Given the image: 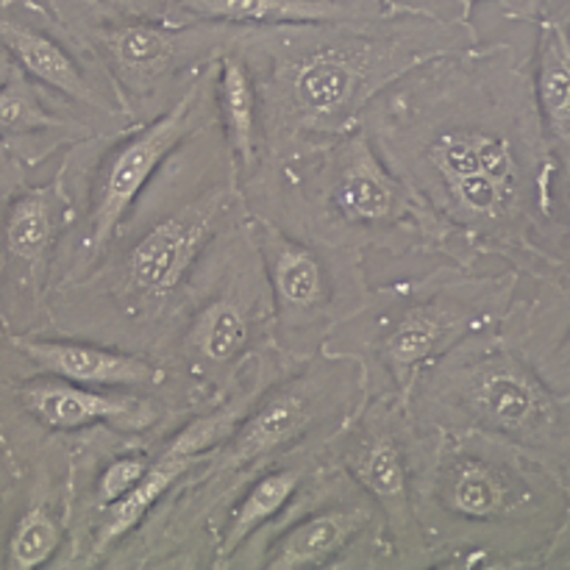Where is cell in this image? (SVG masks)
Listing matches in <instances>:
<instances>
[{
    "instance_id": "obj_1",
    "label": "cell",
    "mask_w": 570,
    "mask_h": 570,
    "mask_svg": "<svg viewBox=\"0 0 570 570\" xmlns=\"http://www.w3.org/2000/svg\"><path fill=\"white\" fill-rule=\"evenodd\" d=\"M360 126L449 228V262L476 267L493 256L532 282H568V178L546 139L529 61L510 42L423 61Z\"/></svg>"
},
{
    "instance_id": "obj_2",
    "label": "cell",
    "mask_w": 570,
    "mask_h": 570,
    "mask_svg": "<svg viewBox=\"0 0 570 570\" xmlns=\"http://www.w3.org/2000/svg\"><path fill=\"white\" fill-rule=\"evenodd\" d=\"M245 217L232 154L209 122L159 167L95 265L53 289L48 332L150 356L209 245Z\"/></svg>"
},
{
    "instance_id": "obj_3",
    "label": "cell",
    "mask_w": 570,
    "mask_h": 570,
    "mask_svg": "<svg viewBox=\"0 0 570 570\" xmlns=\"http://www.w3.org/2000/svg\"><path fill=\"white\" fill-rule=\"evenodd\" d=\"M476 42L473 22L384 11L371 20L245 28L234 50L254 78L267 154H278L354 131L390 83Z\"/></svg>"
},
{
    "instance_id": "obj_4",
    "label": "cell",
    "mask_w": 570,
    "mask_h": 570,
    "mask_svg": "<svg viewBox=\"0 0 570 570\" xmlns=\"http://www.w3.org/2000/svg\"><path fill=\"white\" fill-rule=\"evenodd\" d=\"M412 507L429 568H570V479L499 438L417 429Z\"/></svg>"
},
{
    "instance_id": "obj_5",
    "label": "cell",
    "mask_w": 570,
    "mask_h": 570,
    "mask_svg": "<svg viewBox=\"0 0 570 570\" xmlns=\"http://www.w3.org/2000/svg\"><path fill=\"white\" fill-rule=\"evenodd\" d=\"M354 362H293L245 410L223 443L200 454L154 515L106 562V570H198L212 566L223 510L254 473L309 443H328L362 404Z\"/></svg>"
},
{
    "instance_id": "obj_6",
    "label": "cell",
    "mask_w": 570,
    "mask_h": 570,
    "mask_svg": "<svg viewBox=\"0 0 570 570\" xmlns=\"http://www.w3.org/2000/svg\"><path fill=\"white\" fill-rule=\"evenodd\" d=\"M248 215L326 245L451 259L440 217L390 170L360 128L267 154L243 184Z\"/></svg>"
},
{
    "instance_id": "obj_7",
    "label": "cell",
    "mask_w": 570,
    "mask_h": 570,
    "mask_svg": "<svg viewBox=\"0 0 570 570\" xmlns=\"http://www.w3.org/2000/svg\"><path fill=\"white\" fill-rule=\"evenodd\" d=\"M521 273H479L454 262L371 289L367 304L323 343V356L354 362L362 393L406 401L417 373L471 334L504 321Z\"/></svg>"
},
{
    "instance_id": "obj_8",
    "label": "cell",
    "mask_w": 570,
    "mask_h": 570,
    "mask_svg": "<svg viewBox=\"0 0 570 570\" xmlns=\"http://www.w3.org/2000/svg\"><path fill=\"white\" fill-rule=\"evenodd\" d=\"M406 412L417 429L490 434L570 479V393L546 379L504 321L417 373Z\"/></svg>"
},
{
    "instance_id": "obj_9",
    "label": "cell",
    "mask_w": 570,
    "mask_h": 570,
    "mask_svg": "<svg viewBox=\"0 0 570 570\" xmlns=\"http://www.w3.org/2000/svg\"><path fill=\"white\" fill-rule=\"evenodd\" d=\"M282 351L248 217L220 234L189 276L150 360L200 404L226 399Z\"/></svg>"
},
{
    "instance_id": "obj_10",
    "label": "cell",
    "mask_w": 570,
    "mask_h": 570,
    "mask_svg": "<svg viewBox=\"0 0 570 570\" xmlns=\"http://www.w3.org/2000/svg\"><path fill=\"white\" fill-rule=\"evenodd\" d=\"M215 72L217 59L198 72L165 115L120 131L92 134L65 150L53 173L72 206L61 282L83 276L95 265L159 167L193 134L215 122Z\"/></svg>"
},
{
    "instance_id": "obj_11",
    "label": "cell",
    "mask_w": 570,
    "mask_h": 570,
    "mask_svg": "<svg viewBox=\"0 0 570 570\" xmlns=\"http://www.w3.org/2000/svg\"><path fill=\"white\" fill-rule=\"evenodd\" d=\"M61 26L92 53L131 122L165 115L209 61L245 28L223 22H170L134 14L104 0H48Z\"/></svg>"
},
{
    "instance_id": "obj_12",
    "label": "cell",
    "mask_w": 570,
    "mask_h": 570,
    "mask_svg": "<svg viewBox=\"0 0 570 570\" xmlns=\"http://www.w3.org/2000/svg\"><path fill=\"white\" fill-rule=\"evenodd\" d=\"M223 570H393L382 512L323 462L293 504L245 540Z\"/></svg>"
},
{
    "instance_id": "obj_13",
    "label": "cell",
    "mask_w": 570,
    "mask_h": 570,
    "mask_svg": "<svg viewBox=\"0 0 570 570\" xmlns=\"http://www.w3.org/2000/svg\"><path fill=\"white\" fill-rule=\"evenodd\" d=\"M248 228L271 284L276 348L293 362L312 360L371 298L365 254L295 237L254 215Z\"/></svg>"
},
{
    "instance_id": "obj_14",
    "label": "cell",
    "mask_w": 570,
    "mask_h": 570,
    "mask_svg": "<svg viewBox=\"0 0 570 570\" xmlns=\"http://www.w3.org/2000/svg\"><path fill=\"white\" fill-rule=\"evenodd\" d=\"M200 401L187 390H100L61 379H0V456L9 476L50 440H70L95 426L120 432L176 429Z\"/></svg>"
},
{
    "instance_id": "obj_15",
    "label": "cell",
    "mask_w": 570,
    "mask_h": 570,
    "mask_svg": "<svg viewBox=\"0 0 570 570\" xmlns=\"http://www.w3.org/2000/svg\"><path fill=\"white\" fill-rule=\"evenodd\" d=\"M415 443L417 426L406 412V401L399 395H367L323 449V462L340 468L382 512L393 546V570L432 566L412 507Z\"/></svg>"
},
{
    "instance_id": "obj_16",
    "label": "cell",
    "mask_w": 570,
    "mask_h": 570,
    "mask_svg": "<svg viewBox=\"0 0 570 570\" xmlns=\"http://www.w3.org/2000/svg\"><path fill=\"white\" fill-rule=\"evenodd\" d=\"M72 206L59 178L22 184L0 200V328H48L50 295L65 276Z\"/></svg>"
},
{
    "instance_id": "obj_17",
    "label": "cell",
    "mask_w": 570,
    "mask_h": 570,
    "mask_svg": "<svg viewBox=\"0 0 570 570\" xmlns=\"http://www.w3.org/2000/svg\"><path fill=\"white\" fill-rule=\"evenodd\" d=\"M0 48L31 81L70 104L95 134L131 126L92 53L39 0H0Z\"/></svg>"
},
{
    "instance_id": "obj_18",
    "label": "cell",
    "mask_w": 570,
    "mask_h": 570,
    "mask_svg": "<svg viewBox=\"0 0 570 570\" xmlns=\"http://www.w3.org/2000/svg\"><path fill=\"white\" fill-rule=\"evenodd\" d=\"M70 543V443L50 440L0 493V570H61Z\"/></svg>"
},
{
    "instance_id": "obj_19",
    "label": "cell",
    "mask_w": 570,
    "mask_h": 570,
    "mask_svg": "<svg viewBox=\"0 0 570 570\" xmlns=\"http://www.w3.org/2000/svg\"><path fill=\"white\" fill-rule=\"evenodd\" d=\"M37 376L100 390L161 393V390L181 387L150 356L128 354V351L89 343V340L65 337V334L48 332V328L26 334H11L0 328V379Z\"/></svg>"
},
{
    "instance_id": "obj_20",
    "label": "cell",
    "mask_w": 570,
    "mask_h": 570,
    "mask_svg": "<svg viewBox=\"0 0 570 570\" xmlns=\"http://www.w3.org/2000/svg\"><path fill=\"white\" fill-rule=\"evenodd\" d=\"M92 134L95 128L70 104L11 65L0 83V142L20 165L39 167Z\"/></svg>"
},
{
    "instance_id": "obj_21",
    "label": "cell",
    "mask_w": 570,
    "mask_h": 570,
    "mask_svg": "<svg viewBox=\"0 0 570 570\" xmlns=\"http://www.w3.org/2000/svg\"><path fill=\"white\" fill-rule=\"evenodd\" d=\"M326 443H309L289 454L278 456L271 465L248 479L237 490L228 507L223 510L220 523L215 529V551H212V570H223L228 557L239 549L259 529L276 521L284 510L304 490L312 473L323 465Z\"/></svg>"
},
{
    "instance_id": "obj_22",
    "label": "cell",
    "mask_w": 570,
    "mask_h": 570,
    "mask_svg": "<svg viewBox=\"0 0 570 570\" xmlns=\"http://www.w3.org/2000/svg\"><path fill=\"white\" fill-rule=\"evenodd\" d=\"M379 14H384L379 0H167L165 20L265 28L371 20Z\"/></svg>"
},
{
    "instance_id": "obj_23",
    "label": "cell",
    "mask_w": 570,
    "mask_h": 570,
    "mask_svg": "<svg viewBox=\"0 0 570 570\" xmlns=\"http://www.w3.org/2000/svg\"><path fill=\"white\" fill-rule=\"evenodd\" d=\"M534 28L538 45L529 67L534 100L562 176L570 178V6L540 17Z\"/></svg>"
},
{
    "instance_id": "obj_24",
    "label": "cell",
    "mask_w": 570,
    "mask_h": 570,
    "mask_svg": "<svg viewBox=\"0 0 570 570\" xmlns=\"http://www.w3.org/2000/svg\"><path fill=\"white\" fill-rule=\"evenodd\" d=\"M215 122L220 128L226 148L232 154L234 173H237L239 193L243 184L259 170L267 154L265 137H262L259 100H256L254 78L243 56L232 48L217 56L215 72Z\"/></svg>"
},
{
    "instance_id": "obj_25",
    "label": "cell",
    "mask_w": 570,
    "mask_h": 570,
    "mask_svg": "<svg viewBox=\"0 0 570 570\" xmlns=\"http://www.w3.org/2000/svg\"><path fill=\"white\" fill-rule=\"evenodd\" d=\"M479 3H482V0H456V6H460L465 20H473V9H476ZM495 3L501 6L507 20L529 22V26H534V22H538L540 17L549 14V11L570 6V0H495Z\"/></svg>"
},
{
    "instance_id": "obj_26",
    "label": "cell",
    "mask_w": 570,
    "mask_h": 570,
    "mask_svg": "<svg viewBox=\"0 0 570 570\" xmlns=\"http://www.w3.org/2000/svg\"><path fill=\"white\" fill-rule=\"evenodd\" d=\"M390 14H421L445 22H473L465 20L456 0H379Z\"/></svg>"
},
{
    "instance_id": "obj_27",
    "label": "cell",
    "mask_w": 570,
    "mask_h": 570,
    "mask_svg": "<svg viewBox=\"0 0 570 570\" xmlns=\"http://www.w3.org/2000/svg\"><path fill=\"white\" fill-rule=\"evenodd\" d=\"M22 184H28V167L20 165V161L3 148V142H0V200H6L11 193H17Z\"/></svg>"
},
{
    "instance_id": "obj_28",
    "label": "cell",
    "mask_w": 570,
    "mask_h": 570,
    "mask_svg": "<svg viewBox=\"0 0 570 570\" xmlns=\"http://www.w3.org/2000/svg\"><path fill=\"white\" fill-rule=\"evenodd\" d=\"M104 3L115 6V9H122V11H134V14L161 17V20H165V11H167V0H104Z\"/></svg>"
},
{
    "instance_id": "obj_29",
    "label": "cell",
    "mask_w": 570,
    "mask_h": 570,
    "mask_svg": "<svg viewBox=\"0 0 570 570\" xmlns=\"http://www.w3.org/2000/svg\"><path fill=\"white\" fill-rule=\"evenodd\" d=\"M9 70H11V59H9V56H6V50L0 48V83L6 81V76H9Z\"/></svg>"
}]
</instances>
